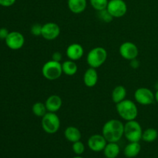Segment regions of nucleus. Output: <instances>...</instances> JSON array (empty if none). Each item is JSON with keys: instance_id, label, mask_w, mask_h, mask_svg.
I'll return each mask as SVG.
<instances>
[{"instance_id": "29", "label": "nucleus", "mask_w": 158, "mask_h": 158, "mask_svg": "<svg viewBox=\"0 0 158 158\" xmlns=\"http://www.w3.org/2000/svg\"><path fill=\"white\" fill-rule=\"evenodd\" d=\"M9 33V30H8L5 27L0 28V40H6V39L7 38Z\"/></svg>"}, {"instance_id": "31", "label": "nucleus", "mask_w": 158, "mask_h": 158, "mask_svg": "<svg viewBox=\"0 0 158 158\" xmlns=\"http://www.w3.org/2000/svg\"><path fill=\"white\" fill-rule=\"evenodd\" d=\"M130 64H131V66L133 68V69H137V68L140 66V62H139V60H137V58H136V59H134V60H131Z\"/></svg>"}, {"instance_id": "10", "label": "nucleus", "mask_w": 158, "mask_h": 158, "mask_svg": "<svg viewBox=\"0 0 158 158\" xmlns=\"http://www.w3.org/2000/svg\"><path fill=\"white\" fill-rule=\"evenodd\" d=\"M119 52L123 59L127 60H132L138 56L139 50L137 45L132 42H125L120 45Z\"/></svg>"}, {"instance_id": "33", "label": "nucleus", "mask_w": 158, "mask_h": 158, "mask_svg": "<svg viewBox=\"0 0 158 158\" xmlns=\"http://www.w3.org/2000/svg\"><path fill=\"white\" fill-rule=\"evenodd\" d=\"M73 158H83V157H81V156H79V155H77L76 157H73Z\"/></svg>"}, {"instance_id": "20", "label": "nucleus", "mask_w": 158, "mask_h": 158, "mask_svg": "<svg viewBox=\"0 0 158 158\" xmlns=\"http://www.w3.org/2000/svg\"><path fill=\"white\" fill-rule=\"evenodd\" d=\"M127 97V89L123 86L119 85L117 86L112 91L111 97L112 100L114 103H118L120 102L123 101V100L126 99Z\"/></svg>"}, {"instance_id": "4", "label": "nucleus", "mask_w": 158, "mask_h": 158, "mask_svg": "<svg viewBox=\"0 0 158 158\" xmlns=\"http://www.w3.org/2000/svg\"><path fill=\"white\" fill-rule=\"evenodd\" d=\"M141 125L136 120L127 121L124 124V137L129 142H140L142 140Z\"/></svg>"}, {"instance_id": "1", "label": "nucleus", "mask_w": 158, "mask_h": 158, "mask_svg": "<svg viewBox=\"0 0 158 158\" xmlns=\"http://www.w3.org/2000/svg\"><path fill=\"white\" fill-rule=\"evenodd\" d=\"M102 135L107 142L117 143L124 135V124L117 119H111L103 125L102 128Z\"/></svg>"}, {"instance_id": "21", "label": "nucleus", "mask_w": 158, "mask_h": 158, "mask_svg": "<svg viewBox=\"0 0 158 158\" xmlns=\"http://www.w3.org/2000/svg\"><path fill=\"white\" fill-rule=\"evenodd\" d=\"M62 69H63V73L66 76H73L75 75L78 70L77 63L75 61L73 60H66L62 63Z\"/></svg>"}, {"instance_id": "24", "label": "nucleus", "mask_w": 158, "mask_h": 158, "mask_svg": "<svg viewBox=\"0 0 158 158\" xmlns=\"http://www.w3.org/2000/svg\"><path fill=\"white\" fill-rule=\"evenodd\" d=\"M108 2H109V0H89L91 6L97 12L106 9Z\"/></svg>"}, {"instance_id": "8", "label": "nucleus", "mask_w": 158, "mask_h": 158, "mask_svg": "<svg viewBox=\"0 0 158 158\" xmlns=\"http://www.w3.org/2000/svg\"><path fill=\"white\" fill-rule=\"evenodd\" d=\"M106 9L114 18H121L127 12V6L123 0H110Z\"/></svg>"}, {"instance_id": "17", "label": "nucleus", "mask_w": 158, "mask_h": 158, "mask_svg": "<svg viewBox=\"0 0 158 158\" xmlns=\"http://www.w3.org/2000/svg\"><path fill=\"white\" fill-rule=\"evenodd\" d=\"M141 145L140 142H130L123 150V154L127 158H134L140 153Z\"/></svg>"}, {"instance_id": "14", "label": "nucleus", "mask_w": 158, "mask_h": 158, "mask_svg": "<svg viewBox=\"0 0 158 158\" xmlns=\"http://www.w3.org/2000/svg\"><path fill=\"white\" fill-rule=\"evenodd\" d=\"M46 110L48 112L56 113L60 110L63 105V100L58 95H51L46 99L45 102Z\"/></svg>"}, {"instance_id": "34", "label": "nucleus", "mask_w": 158, "mask_h": 158, "mask_svg": "<svg viewBox=\"0 0 158 158\" xmlns=\"http://www.w3.org/2000/svg\"><path fill=\"white\" fill-rule=\"evenodd\" d=\"M157 85H158V83H157Z\"/></svg>"}, {"instance_id": "28", "label": "nucleus", "mask_w": 158, "mask_h": 158, "mask_svg": "<svg viewBox=\"0 0 158 158\" xmlns=\"http://www.w3.org/2000/svg\"><path fill=\"white\" fill-rule=\"evenodd\" d=\"M16 0H0V6L3 7H10L13 6Z\"/></svg>"}, {"instance_id": "9", "label": "nucleus", "mask_w": 158, "mask_h": 158, "mask_svg": "<svg viewBox=\"0 0 158 158\" xmlns=\"http://www.w3.org/2000/svg\"><path fill=\"white\" fill-rule=\"evenodd\" d=\"M6 44L12 50H19L25 44V37L21 32L17 31L9 32L7 38L5 40Z\"/></svg>"}, {"instance_id": "32", "label": "nucleus", "mask_w": 158, "mask_h": 158, "mask_svg": "<svg viewBox=\"0 0 158 158\" xmlns=\"http://www.w3.org/2000/svg\"><path fill=\"white\" fill-rule=\"evenodd\" d=\"M154 97H155V101L158 103V89L156 91L155 94H154Z\"/></svg>"}, {"instance_id": "12", "label": "nucleus", "mask_w": 158, "mask_h": 158, "mask_svg": "<svg viewBox=\"0 0 158 158\" xmlns=\"http://www.w3.org/2000/svg\"><path fill=\"white\" fill-rule=\"evenodd\" d=\"M107 141L102 134H94L87 140V146L94 152H101L106 147Z\"/></svg>"}, {"instance_id": "13", "label": "nucleus", "mask_w": 158, "mask_h": 158, "mask_svg": "<svg viewBox=\"0 0 158 158\" xmlns=\"http://www.w3.org/2000/svg\"><path fill=\"white\" fill-rule=\"evenodd\" d=\"M66 54L69 60L77 61L83 56L84 49L79 43H72L66 48Z\"/></svg>"}, {"instance_id": "7", "label": "nucleus", "mask_w": 158, "mask_h": 158, "mask_svg": "<svg viewBox=\"0 0 158 158\" xmlns=\"http://www.w3.org/2000/svg\"><path fill=\"white\" fill-rule=\"evenodd\" d=\"M134 99L139 104L148 106L154 103L155 97L151 89L147 87H140L134 93Z\"/></svg>"}, {"instance_id": "19", "label": "nucleus", "mask_w": 158, "mask_h": 158, "mask_svg": "<svg viewBox=\"0 0 158 158\" xmlns=\"http://www.w3.org/2000/svg\"><path fill=\"white\" fill-rule=\"evenodd\" d=\"M103 151L106 158H117L120 153V148L117 143L107 142Z\"/></svg>"}, {"instance_id": "25", "label": "nucleus", "mask_w": 158, "mask_h": 158, "mask_svg": "<svg viewBox=\"0 0 158 158\" xmlns=\"http://www.w3.org/2000/svg\"><path fill=\"white\" fill-rule=\"evenodd\" d=\"M72 150L76 155L81 156L85 151L84 143H83L82 141H80V140H79V141H77V142H74V143H73V145H72Z\"/></svg>"}, {"instance_id": "15", "label": "nucleus", "mask_w": 158, "mask_h": 158, "mask_svg": "<svg viewBox=\"0 0 158 158\" xmlns=\"http://www.w3.org/2000/svg\"><path fill=\"white\" fill-rule=\"evenodd\" d=\"M98 82V73L97 69L89 67L86 69L83 75V83L87 87H94Z\"/></svg>"}, {"instance_id": "11", "label": "nucleus", "mask_w": 158, "mask_h": 158, "mask_svg": "<svg viewBox=\"0 0 158 158\" xmlns=\"http://www.w3.org/2000/svg\"><path fill=\"white\" fill-rule=\"evenodd\" d=\"M60 28L58 24L55 23H45L42 28V36L46 40H54L60 35Z\"/></svg>"}, {"instance_id": "16", "label": "nucleus", "mask_w": 158, "mask_h": 158, "mask_svg": "<svg viewBox=\"0 0 158 158\" xmlns=\"http://www.w3.org/2000/svg\"><path fill=\"white\" fill-rule=\"evenodd\" d=\"M68 8L74 14H80L87 7L86 0H67Z\"/></svg>"}, {"instance_id": "5", "label": "nucleus", "mask_w": 158, "mask_h": 158, "mask_svg": "<svg viewBox=\"0 0 158 158\" xmlns=\"http://www.w3.org/2000/svg\"><path fill=\"white\" fill-rule=\"evenodd\" d=\"M62 63L51 60L47 61L42 67V74L48 80H56L63 74Z\"/></svg>"}, {"instance_id": "30", "label": "nucleus", "mask_w": 158, "mask_h": 158, "mask_svg": "<svg viewBox=\"0 0 158 158\" xmlns=\"http://www.w3.org/2000/svg\"><path fill=\"white\" fill-rule=\"evenodd\" d=\"M62 58H63V56H62V54L60 52H55L52 53V60H54V61L60 62L62 60Z\"/></svg>"}, {"instance_id": "23", "label": "nucleus", "mask_w": 158, "mask_h": 158, "mask_svg": "<svg viewBox=\"0 0 158 158\" xmlns=\"http://www.w3.org/2000/svg\"><path fill=\"white\" fill-rule=\"evenodd\" d=\"M32 111L34 115L38 117H43L48 112L45 103H42V102H36L34 103L32 105Z\"/></svg>"}, {"instance_id": "6", "label": "nucleus", "mask_w": 158, "mask_h": 158, "mask_svg": "<svg viewBox=\"0 0 158 158\" xmlns=\"http://www.w3.org/2000/svg\"><path fill=\"white\" fill-rule=\"evenodd\" d=\"M42 127L49 134H54L60 130V120L56 113L47 112L42 117Z\"/></svg>"}, {"instance_id": "2", "label": "nucleus", "mask_w": 158, "mask_h": 158, "mask_svg": "<svg viewBox=\"0 0 158 158\" xmlns=\"http://www.w3.org/2000/svg\"><path fill=\"white\" fill-rule=\"evenodd\" d=\"M116 109L120 118L125 121L136 120L138 115V109L137 105L131 100H123L116 104Z\"/></svg>"}, {"instance_id": "18", "label": "nucleus", "mask_w": 158, "mask_h": 158, "mask_svg": "<svg viewBox=\"0 0 158 158\" xmlns=\"http://www.w3.org/2000/svg\"><path fill=\"white\" fill-rule=\"evenodd\" d=\"M64 137L68 141L74 143L81 140L82 134L78 128L73 126H69L65 129Z\"/></svg>"}, {"instance_id": "3", "label": "nucleus", "mask_w": 158, "mask_h": 158, "mask_svg": "<svg viewBox=\"0 0 158 158\" xmlns=\"http://www.w3.org/2000/svg\"><path fill=\"white\" fill-rule=\"evenodd\" d=\"M107 59V52L106 49L101 46L93 48L87 53L86 62L89 67L97 68L100 67L106 62Z\"/></svg>"}, {"instance_id": "27", "label": "nucleus", "mask_w": 158, "mask_h": 158, "mask_svg": "<svg viewBox=\"0 0 158 158\" xmlns=\"http://www.w3.org/2000/svg\"><path fill=\"white\" fill-rule=\"evenodd\" d=\"M42 28H43V26L39 24V23H35L34 25H32L30 29V32L32 35H34V36H40V35H42Z\"/></svg>"}, {"instance_id": "26", "label": "nucleus", "mask_w": 158, "mask_h": 158, "mask_svg": "<svg viewBox=\"0 0 158 158\" xmlns=\"http://www.w3.org/2000/svg\"><path fill=\"white\" fill-rule=\"evenodd\" d=\"M98 18L104 23H109L112 21L114 17L110 15V13L106 9L101 11H98Z\"/></svg>"}, {"instance_id": "22", "label": "nucleus", "mask_w": 158, "mask_h": 158, "mask_svg": "<svg viewBox=\"0 0 158 158\" xmlns=\"http://www.w3.org/2000/svg\"><path fill=\"white\" fill-rule=\"evenodd\" d=\"M158 137V132L154 128H148L143 131L142 140L147 143H152Z\"/></svg>"}]
</instances>
